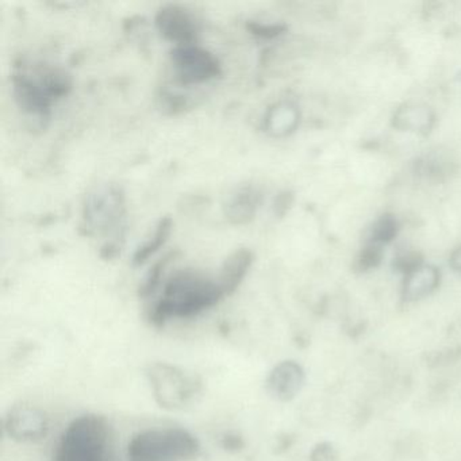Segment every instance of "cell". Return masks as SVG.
<instances>
[{
	"mask_svg": "<svg viewBox=\"0 0 461 461\" xmlns=\"http://www.w3.org/2000/svg\"><path fill=\"white\" fill-rule=\"evenodd\" d=\"M299 122V113L293 104H282L269 113L267 128L274 136H285L295 131Z\"/></svg>",
	"mask_w": 461,
	"mask_h": 461,
	"instance_id": "cell-13",
	"label": "cell"
},
{
	"mask_svg": "<svg viewBox=\"0 0 461 461\" xmlns=\"http://www.w3.org/2000/svg\"><path fill=\"white\" fill-rule=\"evenodd\" d=\"M396 230H398V223L395 218L391 215H383L372 228V244L380 245L390 242L395 237Z\"/></svg>",
	"mask_w": 461,
	"mask_h": 461,
	"instance_id": "cell-17",
	"label": "cell"
},
{
	"mask_svg": "<svg viewBox=\"0 0 461 461\" xmlns=\"http://www.w3.org/2000/svg\"><path fill=\"white\" fill-rule=\"evenodd\" d=\"M223 449L229 450V452H239V450L244 449L245 442L244 438L237 436V434H226L222 438Z\"/></svg>",
	"mask_w": 461,
	"mask_h": 461,
	"instance_id": "cell-21",
	"label": "cell"
},
{
	"mask_svg": "<svg viewBox=\"0 0 461 461\" xmlns=\"http://www.w3.org/2000/svg\"><path fill=\"white\" fill-rule=\"evenodd\" d=\"M201 453L198 437L183 428L147 429L131 437L128 461H193Z\"/></svg>",
	"mask_w": 461,
	"mask_h": 461,
	"instance_id": "cell-3",
	"label": "cell"
},
{
	"mask_svg": "<svg viewBox=\"0 0 461 461\" xmlns=\"http://www.w3.org/2000/svg\"><path fill=\"white\" fill-rule=\"evenodd\" d=\"M439 283L438 269L431 266H420L406 275L403 296L406 301L414 302L430 295Z\"/></svg>",
	"mask_w": 461,
	"mask_h": 461,
	"instance_id": "cell-11",
	"label": "cell"
},
{
	"mask_svg": "<svg viewBox=\"0 0 461 461\" xmlns=\"http://www.w3.org/2000/svg\"><path fill=\"white\" fill-rule=\"evenodd\" d=\"M306 375L301 364L285 360L276 364L266 380L267 391L279 402H290L303 390Z\"/></svg>",
	"mask_w": 461,
	"mask_h": 461,
	"instance_id": "cell-8",
	"label": "cell"
},
{
	"mask_svg": "<svg viewBox=\"0 0 461 461\" xmlns=\"http://www.w3.org/2000/svg\"><path fill=\"white\" fill-rule=\"evenodd\" d=\"M393 125L402 131L428 133L434 125V114L422 104H406L393 115Z\"/></svg>",
	"mask_w": 461,
	"mask_h": 461,
	"instance_id": "cell-12",
	"label": "cell"
},
{
	"mask_svg": "<svg viewBox=\"0 0 461 461\" xmlns=\"http://www.w3.org/2000/svg\"><path fill=\"white\" fill-rule=\"evenodd\" d=\"M158 32L177 47L193 45L198 37V25L193 15L179 6H166L156 15Z\"/></svg>",
	"mask_w": 461,
	"mask_h": 461,
	"instance_id": "cell-9",
	"label": "cell"
},
{
	"mask_svg": "<svg viewBox=\"0 0 461 461\" xmlns=\"http://www.w3.org/2000/svg\"><path fill=\"white\" fill-rule=\"evenodd\" d=\"M450 266L456 269V271L461 272V247H458L455 252L450 256Z\"/></svg>",
	"mask_w": 461,
	"mask_h": 461,
	"instance_id": "cell-23",
	"label": "cell"
},
{
	"mask_svg": "<svg viewBox=\"0 0 461 461\" xmlns=\"http://www.w3.org/2000/svg\"><path fill=\"white\" fill-rule=\"evenodd\" d=\"M172 226H174V222H172L171 217H164L163 220L158 222L152 239H150L147 244L142 245L141 248L137 249L136 255H134L133 258L134 266H142L153 253L158 252V250L166 244L169 234H171Z\"/></svg>",
	"mask_w": 461,
	"mask_h": 461,
	"instance_id": "cell-15",
	"label": "cell"
},
{
	"mask_svg": "<svg viewBox=\"0 0 461 461\" xmlns=\"http://www.w3.org/2000/svg\"><path fill=\"white\" fill-rule=\"evenodd\" d=\"M53 460L120 461L112 423L94 412L75 418L61 434Z\"/></svg>",
	"mask_w": 461,
	"mask_h": 461,
	"instance_id": "cell-2",
	"label": "cell"
},
{
	"mask_svg": "<svg viewBox=\"0 0 461 461\" xmlns=\"http://www.w3.org/2000/svg\"><path fill=\"white\" fill-rule=\"evenodd\" d=\"M291 199L288 194H282V195L277 198L276 203H275V209H276V212L279 215H282L285 212V209H287L290 206Z\"/></svg>",
	"mask_w": 461,
	"mask_h": 461,
	"instance_id": "cell-22",
	"label": "cell"
},
{
	"mask_svg": "<svg viewBox=\"0 0 461 461\" xmlns=\"http://www.w3.org/2000/svg\"><path fill=\"white\" fill-rule=\"evenodd\" d=\"M248 31L252 32L256 36L263 37V39H274V37L279 36L283 32L285 31V26L271 25V23H258L249 21L247 23Z\"/></svg>",
	"mask_w": 461,
	"mask_h": 461,
	"instance_id": "cell-19",
	"label": "cell"
},
{
	"mask_svg": "<svg viewBox=\"0 0 461 461\" xmlns=\"http://www.w3.org/2000/svg\"><path fill=\"white\" fill-rule=\"evenodd\" d=\"M174 258L175 253H169L166 258L158 261V263L153 266V268H150L149 274L147 275L144 283H142L139 290V295L141 296V298H148V296L152 295L153 291L158 288V283H160L161 274H163L164 268H166L167 264L171 261V258Z\"/></svg>",
	"mask_w": 461,
	"mask_h": 461,
	"instance_id": "cell-16",
	"label": "cell"
},
{
	"mask_svg": "<svg viewBox=\"0 0 461 461\" xmlns=\"http://www.w3.org/2000/svg\"><path fill=\"white\" fill-rule=\"evenodd\" d=\"M382 256L383 252L380 245H368V247L364 248L360 258H358V267H360V269L375 268L382 260Z\"/></svg>",
	"mask_w": 461,
	"mask_h": 461,
	"instance_id": "cell-18",
	"label": "cell"
},
{
	"mask_svg": "<svg viewBox=\"0 0 461 461\" xmlns=\"http://www.w3.org/2000/svg\"><path fill=\"white\" fill-rule=\"evenodd\" d=\"M253 263V253L249 249H237L222 264L217 280L226 296L236 293Z\"/></svg>",
	"mask_w": 461,
	"mask_h": 461,
	"instance_id": "cell-10",
	"label": "cell"
},
{
	"mask_svg": "<svg viewBox=\"0 0 461 461\" xmlns=\"http://www.w3.org/2000/svg\"><path fill=\"white\" fill-rule=\"evenodd\" d=\"M258 201V194L255 193L253 188H245L241 193L237 194L236 198L229 204L226 215L233 223L241 225L248 222L255 215Z\"/></svg>",
	"mask_w": 461,
	"mask_h": 461,
	"instance_id": "cell-14",
	"label": "cell"
},
{
	"mask_svg": "<svg viewBox=\"0 0 461 461\" xmlns=\"http://www.w3.org/2000/svg\"><path fill=\"white\" fill-rule=\"evenodd\" d=\"M225 296L217 279H210L193 269H183L167 283L163 298L153 307L149 320L160 328L171 318L196 317Z\"/></svg>",
	"mask_w": 461,
	"mask_h": 461,
	"instance_id": "cell-1",
	"label": "cell"
},
{
	"mask_svg": "<svg viewBox=\"0 0 461 461\" xmlns=\"http://www.w3.org/2000/svg\"><path fill=\"white\" fill-rule=\"evenodd\" d=\"M337 455L334 450L333 445L329 442H321V444L315 445L312 447V453H310L309 461H336Z\"/></svg>",
	"mask_w": 461,
	"mask_h": 461,
	"instance_id": "cell-20",
	"label": "cell"
},
{
	"mask_svg": "<svg viewBox=\"0 0 461 461\" xmlns=\"http://www.w3.org/2000/svg\"><path fill=\"white\" fill-rule=\"evenodd\" d=\"M145 376L156 403L168 411H179L193 406L203 390V383L198 375L169 363H150L145 369Z\"/></svg>",
	"mask_w": 461,
	"mask_h": 461,
	"instance_id": "cell-4",
	"label": "cell"
},
{
	"mask_svg": "<svg viewBox=\"0 0 461 461\" xmlns=\"http://www.w3.org/2000/svg\"><path fill=\"white\" fill-rule=\"evenodd\" d=\"M5 430L13 441L36 444L50 433V418L40 407L21 402L7 411Z\"/></svg>",
	"mask_w": 461,
	"mask_h": 461,
	"instance_id": "cell-6",
	"label": "cell"
},
{
	"mask_svg": "<svg viewBox=\"0 0 461 461\" xmlns=\"http://www.w3.org/2000/svg\"><path fill=\"white\" fill-rule=\"evenodd\" d=\"M171 61L180 85L191 86L220 77L221 66L212 53L195 45H182L172 50Z\"/></svg>",
	"mask_w": 461,
	"mask_h": 461,
	"instance_id": "cell-5",
	"label": "cell"
},
{
	"mask_svg": "<svg viewBox=\"0 0 461 461\" xmlns=\"http://www.w3.org/2000/svg\"><path fill=\"white\" fill-rule=\"evenodd\" d=\"M39 77L40 79L37 80L31 79L29 75L23 74V72H15L13 75L15 101L23 112L40 118H48L50 104L56 98L45 82L42 68L39 69Z\"/></svg>",
	"mask_w": 461,
	"mask_h": 461,
	"instance_id": "cell-7",
	"label": "cell"
}]
</instances>
